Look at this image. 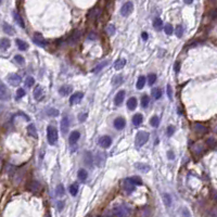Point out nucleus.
I'll use <instances>...</instances> for the list:
<instances>
[{
	"label": "nucleus",
	"mask_w": 217,
	"mask_h": 217,
	"mask_svg": "<svg viewBox=\"0 0 217 217\" xmlns=\"http://www.w3.org/2000/svg\"><path fill=\"white\" fill-rule=\"evenodd\" d=\"M112 213L117 217H129V215L132 213V210L126 205H118V206H115L112 210Z\"/></svg>",
	"instance_id": "nucleus-1"
},
{
	"label": "nucleus",
	"mask_w": 217,
	"mask_h": 217,
	"mask_svg": "<svg viewBox=\"0 0 217 217\" xmlns=\"http://www.w3.org/2000/svg\"><path fill=\"white\" fill-rule=\"evenodd\" d=\"M47 136H48V142H49L51 146H53V144L57 143L58 132L54 127H52V126H48V128H47Z\"/></svg>",
	"instance_id": "nucleus-2"
},
{
	"label": "nucleus",
	"mask_w": 217,
	"mask_h": 217,
	"mask_svg": "<svg viewBox=\"0 0 217 217\" xmlns=\"http://www.w3.org/2000/svg\"><path fill=\"white\" fill-rule=\"evenodd\" d=\"M149 140V134L146 132H139L137 135H136V141L135 144L137 148H140L142 147L144 143Z\"/></svg>",
	"instance_id": "nucleus-3"
},
{
	"label": "nucleus",
	"mask_w": 217,
	"mask_h": 217,
	"mask_svg": "<svg viewBox=\"0 0 217 217\" xmlns=\"http://www.w3.org/2000/svg\"><path fill=\"white\" fill-rule=\"evenodd\" d=\"M33 41H34L37 46L41 47V48H45V47L47 46V41L43 39V35L39 34V33H35V34H34V36H33Z\"/></svg>",
	"instance_id": "nucleus-4"
},
{
	"label": "nucleus",
	"mask_w": 217,
	"mask_h": 217,
	"mask_svg": "<svg viewBox=\"0 0 217 217\" xmlns=\"http://www.w3.org/2000/svg\"><path fill=\"white\" fill-rule=\"evenodd\" d=\"M80 37H82V32L78 31V29H75L74 32L72 33V35L70 36V38L68 40V45H75V43H77L78 40L80 39Z\"/></svg>",
	"instance_id": "nucleus-5"
},
{
	"label": "nucleus",
	"mask_w": 217,
	"mask_h": 217,
	"mask_svg": "<svg viewBox=\"0 0 217 217\" xmlns=\"http://www.w3.org/2000/svg\"><path fill=\"white\" fill-rule=\"evenodd\" d=\"M8 82H9L10 85L16 87V86H18L21 84L22 78H21V76L18 74H10V75H8Z\"/></svg>",
	"instance_id": "nucleus-6"
},
{
	"label": "nucleus",
	"mask_w": 217,
	"mask_h": 217,
	"mask_svg": "<svg viewBox=\"0 0 217 217\" xmlns=\"http://www.w3.org/2000/svg\"><path fill=\"white\" fill-rule=\"evenodd\" d=\"M132 9H134V4H132V2L128 1V2H126V4L122 7L121 14L123 15V16H128V15L132 12Z\"/></svg>",
	"instance_id": "nucleus-7"
},
{
	"label": "nucleus",
	"mask_w": 217,
	"mask_h": 217,
	"mask_svg": "<svg viewBox=\"0 0 217 217\" xmlns=\"http://www.w3.org/2000/svg\"><path fill=\"white\" fill-rule=\"evenodd\" d=\"M0 100L1 101H8V100H10V91L2 84H0Z\"/></svg>",
	"instance_id": "nucleus-8"
},
{
	"label": "nucleus",
	"mask_w": 217,
	"mask_h": 217,
	"mask_svg": "<svg viewBox=\"0 0 217 217\" xmlns=\"http://www.w3.org/2000/svg\"><path fill=\"white\" fill-rule=\"evenodd\" d=\"M33 95H34V98L35 100L37 101H39L43 98V88L40 87L39 85H37L34 89V91H33Z\"/></svg>",
	"instance_id": "nucleus-9"
},
{
	"label": "nucleus",
	"mask_w": 217,
	"mask_h": 217,
	"mask_svg": "<svg viewBox=\"0 0 217 217\" xmlns=\"http://www.w3.org/2000/svg\"><path fill=\"white\" fill-rule=\"evenodd\" d=\"M27 189L32 192H39L41 190V185L38 181H31L27 186Z\"/></svg>",
	"instance_id": "nucleus-10"
},
{
	"label": "nucleus",
	"mask_w": 217,
	"mask_h": 217,
	"mask_svg": "<svg viewBox=\"0 0 217 217\" xmlns=\"http://www.w3.org/2000/svg\"><path fill=\"white\" fill-rule=\"evenodd\" d=\"M193 128H194L196 132H198L200 135H204V134H206L207 130H208L206 126H204L203 124H200V123H196V124L193 125Z\"/></svg>",
	"instance_id": "nucleus-11"
},
{
	"label": "nucleus",
	"mask_w": 217,
	"mask_h": 217,
	"mask_svg": "<svg viewBox=\"0 0 217 217\" xmlns=\"http://www.w3.org/2000/svg\"><path fill=\"white\" fill-rule=\"evenodd\" d=\"M60 127H61V130H62L63 134H66V132H68V127H70V120H68V116H64V117L62 118Z\"/></svg>",
	"instance_id": "nucleus-12"
},
{
	"label": "nucleus",
	"mask_w": 217,
	"mask_h": 217,
	"mask_svg": "<svg viewBox=\"0 0 217 217\" xmlns=\"http://www.w3.org/2000/svg\"><path fill=\"white\" fill-rule=\"evenodd\" d=\"M99 143L102 148H109L111 146V143H112V139L109 136H103V137L100 138Z\"/></svg>",
	"instance_id": "nucleus-13"
},
{
	"label": "nucleus",
	"mask_w": 217,
	"mask_h": 217,
	"mask_svg": "<svg viewBox=\"0 0 217 217\" xmlns=\"http://www.w3.org/2000/svg\"><path fill=\"white\" fill-rule=\"evenodd\" d=\"M124 98H125V91L124 90H121V91H118L117 95L115 96V98H114V103H115V105H121L122 103H123V101H124Z\"/></svg>",
	"instance_id": "nucleus-14"
},
{
	"label": "nucleus",
	"mask_w": 217,
	"mask_h": 217,
	"mask_svg": "<svg viewBox=\"0 0 217 217\" xmlns=\"http://www.w3.org/2000/svg\"><path fill=\"white\" fill-rule=\"evenodd\" d=\"M84 98V93L83 92H76L74 93L73 96H71V98H70V103L71 104H76L78 103L79 101Z\"/></svg>",
	"instance_id": "nucleus-15"
},
{
	"label": "nucleus",
	"mask_w": 217,
	"mask_h": 217,
	"mask_svg": "<svg viewBox=\"0 0 217 217\" xmlns=\"http://www.w3.org/2000/svg\"><path fill=\"white\" fill-rule=\"evenodd\" d=\"M84 162H85L86 165H88L89 167H92L93 157L91 152H85V154H84Z\"/></svg>",
	"instance_id": "nucleus-16"
},
{
	"label": "nucleus",
	"mask_w": 217,
	"mask_h": 217,
	"mask_svg": "<svg viewBox=\"0 0 217 217\" xmlns=\"http://www.w3.org/2000/svg\"><path fill=\"white\" fill-rule=\"evenodd\" d=\"M104 162H105V154L103 152H99L96 157V164L99 167H101L104 165Z\"/></svg>",
	"instance_id": "nucleus-17"
},
{
	"label": "nucleus",
	"mask_w": 217,
	"mask_h": 217,
	"mask_svg": "<svg viewBox=\"0 0 217 217\" xmlns=\"http://www.w3.org/2000/svg\"><path fill=\"white\" fill-rule=\"evenodd\" d=\"M123 188H124V190L127 193H132V191L135 190V185H132L128 179H126V180L123 182Z\"/></svg>",
	"instance_id": "nucleus-18"
},
{
	"label": "nucleus",
	"mask_w": 217,
	"mask_h": 217,
	"mask_svg": "<svg viewBox=\"0 0 217 217\" xmlns=\"http://www.w3.org/2000/svg\"><path fill=\"white\" fill-rule=\"evenodd\" d=\"M101 14V9L100 8H93L92 10L89 12V18L90 20H96L99 18V15Z\"/></svg>",
	"instance_id": "nucleus-19"
},
{
	"label": "nucleus",
	"mask_w": 217,
	"mask_h": 217,
	"mask_svg": "<svg viewBox=\"0 0 217 217\" xmlns=\"http://www.w3.org/2000/svg\"><path fill=\"white\" fill-rule=\"evenodd\" d=\"M126 125V122H125L124 118L122 117H117L115 121H114V127L116 129H123Z\"/></svg>",
	"instance_id": "nucleus-20"
},
{
	"label": "nucleus",
	"mask_w": 217,
	"mask_h": 217,
	"mask_svg": "<svg viewBox=\"0 0 217 217\" xmlns=\"http://www.w3.org/2000/svg\"><path fill=\"white\" fill-rule=\"evenodd\" d=\"M72 90H73V89H72L71 86H62V87L59 89V93H60L61 96L65 97V96H68V95L72 92Z\"/></svg>",
	"instance_id": "nucleus-21"
},
{
	"label": "nucleus",
	"mask_w": 217,
	"mask_h": 217,
	"mask_svg": "<svg viewBox=\"0 0 217 217\" xmlns=\"http://www.w3.org/2000/svg\"><path fill=\"white\" fill-rule=\"evenodd\" d=\"M13 18H14V21L18 23V26H21L22 28H24L25 27V24H24V21H23V18H22V16L20 14H18L16 11H14L13 12Z\"/></svg>",
	"instance_id": "nucleus-22"
},
{
	"label": "nucleus",
	"mask_w": 217,
	"mask_h": 217,
	"mask_svg": "<svg viewBox=\"0 0 217 217\" xmlns=\"http://www.w3.org/2000/svg\"><path fill=\"white\" fill-rule=\"evenodd\" d=\"M27 132H28L29 136H32L33 138L37 139L38 138V135H37V130H36V127L34 124H31L27 126Z\"/></svg>",
	"instance_id": "nucleus-23"
},
{
	"label": "nucleus",
	"mask_w": 217,
	"mask_h": 217,
	"mask_svg": "<svg viewBox=\"0 0 217 217\" xmlns=\"http://www.w3.org/2000/svg\"><path fill=\"white\" fill-rule=\"evenodd\" d=\"M79 137H80V134H79L78 132H73L71 135H70V143H71V144L76 143L78 141Z\"/></svg>",
	"instance_id": "nucleus-24"
},
{
	"label": "nucleus",
	"mask_w": 217,
	"mask_h": 217,
	"mask_svg": "<svg viewBox=\"0 0 217 217\" xmlns=\"http://www.w3.org/2000/svg\"><path fill=\"white\" fill-rule=\"evenodd\" d=\"M125 64H126V60L125 59H118L117 61H115L114 68H115V70H122L125 66Z\"/></svg>",
	"instance_id": "nucleus-25"
},
{
	"label": "nucleus",
	"mask_w": 217,
	"mask_h": 217,
	"mask_svg": "<svg viewBox=\"0 0 217 217\" xmlns=\"http://www.w3.org/2000/svg\"><path fill=\"white\" fill-rule=\"evenodd\" d=\"M10 47V40L8 38H1L0 39V49L7 50Z\"/></svg>",
	"instance_id": "nucleus-26"
},
{
	"label": "nucleus",
	"mask_w": 217,
	"mask_h": 217,
	"mask_svg": "<svg viewBox=\"0 0 217 217\" xmlns=\"http://www.w3.org/2000/svg\"><path fill=\"white\" fill-rule=\"evenodd\" d=\"M142 121H143V117L141 114H136V115H134V117H132V123H134L135 126H139V125L142 123Z\"/></svg>",
	"instance_id": "nucleus-27"
},
{
	"label": "nucleus",
	"mask_w": 217,
	"mask_h": 217,
	"mask_svg": "<svg viewBox=\"0 0 217 217\" xmlns=\"http://www.w3.org/2000/svg\"><path fill=\"white\" fill-rule=\"evenodd\" d=\"M127 107L129 110H135L137 107V99L136 98H130V99L127 101Z\"/></svg>",
	"instance_id": "nucleus-28"
},
{
	"label": "nucleus",
	"mask_w": 217,
	"mask_h": 217,
	"mask_svg": "<svg viewBox=\"0 0 217 217\" xmlns=\"http://www.w3.org/2000/svg\"><path fill=\"white\" fill-rule=\"evenodd\" d=\"M15 43H16V46H18V48L21 50V51H24V50H26L28 48V45L26 43H24V41L21 39H16L15 40Z\"/></svg>",
	"instance_id": "nucleus-29"
},
{
	"label": "nucleus",
	"mask_w": 217,
	"mask_h": 217,
	"mask_svg": "<svg viewBox=\"0 0 217 217\" xmlns=\"http://www.w3.org/2000/svg\"><path fill=\"white\" fill-rule=\"evenodd\" d=\"M4 32L6 33V34H8V35H13V34H14V29H13V27H12L11 25H9L8 23H4Z\"/></svg>",
	"instance_id": "nucleus-30"
},
{
	"label": "nucleus",
	"mask_w": 217,
	"mask_h": 217,
	"mask_svg": "<svg viewBox=\"0 0 217 217\" xmlns=\"http://www.w3.org/2000/svg\"><path fill=\"white\" fill-rule=\"evenodd\" d=\"M144 84H146V77H144V76H140L138 78V80H137L136 87H137V89H142Z\"/></svg>",
	"instance_id": "nucleus-31"
},
{
	"label": "nucleus",
	"mask_w": 217,
	"mask_h": 217,
	"mask_svg": "<svg viewBox=\"0 0 217 217\" xmlns=\"http://www.w3.org/2000/svg\"><path fill=\"white\" fill-rule=\"evenodd\" d=\"M153 26H154V28L157 29V31H161L162 29V26H163V22H162V20L159 18H157L155 20H154V22H153Z\"/></svg>",
	"instance_id": "nucleus-32"
},
{
	"label": "nucleus",
	"mask_w": 217,
	"mask_h": 217,
	"mask_svg": "<svg viewBox=\"0 0 217 217\" xmlns=\"http://www.w3.org/2000/svg\"><path fill=\"white\" fill-rule=\"evenodd\" d=\"M129 181L132 182V185H139L141 186L142 185V180L140 179L139 177H137V176H134V177H130V178H127Z\"/></svg>",
	"instance_id": "nucleus-33"
},
{
	"label": "nucleus",
	"mask_w": 217,
	"mask_h": 217,
	"mask_svg": "<svg viewBox=\"0 0 217 217\" xmlns=\"http://www.w3.org/2000/svg\"><path fill=\"white\" fill-rule=\"evenodd\" d=\"M136 168L139 169V171H141L142 173H146V171H148L150 169V167L147 165V164H141V163L136 164Z\"/></svg>",
	"instance_id": "nucleus-34"
},
{
	"label": "nucleus",
	"mask_w": 217,
	"mask_h": 217,
	"mask_svg": "<svg viewBox=\"0 0 217 217\" xmlns=\"http://www.w3.org/2000/svg\"><path fill=\"white\" fill-rule=\"evenodd\" d=\"M122 83H123V76H122V75H117V76H115V77L113 78V80H112V84H113L114 86L121 85Z\"/></svg>",
	"instance_id": "nucleus-35"
},
{
	"label": "nucleus",
	"mask_w": 217,
	"mask_h": 217,
	"mask_svg": "<svg viewBox=\"0 0 217 217\" xmlns=\"http://www.w3.org/2000/svg\"><path fill=\"white\" fill-rule=\"evenodd\" d=\"M70 192H71L72 196H76L77 192H78V185L77 184H73V185L70 186Z\"/></svg>",
	"instance_id": "nucleus-36"
},
{
	"label": "nucleus",
	"mask_w": 217,
	"mask_h": 217,
	"mask_svg": "<svg viewBox=\"0 0 217 217\" xmlns=\"http://www.w3.org/2000/svg\"><path fill=\"white\" fill-rule=\"evenodd\" d=\"M152 96L155 98V99H160L162 97V90L160 88H154L152 89Z\"/></svg>",
	"instance_id": "nucleus-37"
},
{
	"label": "nucleus",
	"mask_w": 217,
	"mask_h": 217,
	"mask_svg": "<svg viewBox=\"0 0 217 217\" xmlns=\"http://www.w3.org/2000/svg\"><path fill=\"white\" fill-rule=\"evenodd\" d=\"M163 199H164V204H165L166 206H171V196L167 194V193H165V194H163Z\"/></svg>",
	"instance_id": "nucleus-38"
},
{
	"label": "nucleus",
	"mask_w": 217,
	"mask_h": 217,
	"mask_svg": "<svg viewBox=\"0 0 217 217\" xmlns=\"http://www.w3.org/2000/svg\"><path fill=\"white\" fill-rule=\"evenodd\" d=\"M77 176H78V178L80 179V180H86V179H87V176H88V174H87V171H86L85 169H79Z\"/></svg>",
	"instance_id": "nucleus-39"
},
{
	"label": "nucleus",
	"mask_w": 217,
	"mask_h": 217,
	"mask_svg": "<svg viewBox=\"0 0 217 217\" xmlns=\"http://www.w3.org/2000/svg\"><path fill=\"white\" fill-rule=\"evenodd\" d=\"M34 84H35V79L33 78V77H31V76L25 79V87H28V88H31V87H33V86H34Z\"/></svg>",
	"instance_id": "nucleus-40"
},
{
	"label": "nucleus",
	"mask_w": 217,
	"mask_h": 217,
	"mask_svg": "<svg viewBox=\"0 0 217 217\" xmlns=\"http://www.w3.org/2000/svg\"><path fill=\"white\" fill-rule=\"evenodd\" d=\"M107 64H109V62H107V61H105V62H102L101 64H99L98 66H96V68H93V73H99V72L101 71V70H102L104 66H107Z\"/></svg>",
	"instance_id": "nucleus-41"
},
{
	"label": "nucleus",
	"mask_w": 217,
	"mask_h": 217,
	"mask_svg": "<svg viewBox=\"0 0 217 217\" xmlns=\"http://www.w3.org/2000/svg\"><path fill=\"white\" fill-rule=\"evenodd\" d=\"M150 124H151V126H153V127H157L159 124H160V118L157 117V116H153V117L150 120Z\"/></svg>",
	"instance_id": "nucleus-42"
},
{
	"label": "nucleus",
	"mask_w": 217,
	"mask_h": 217,
	"mask_svg": "<svg viewBox=\"0 0 217 217\" xmlns=\"http://www.w3.org/2000/svg\"><path fill=\"white\" fill-rule=\"evenodd\" d=\"M149 102H150V99L148 96H142L141 98V107H147L149 105Z\"/></svg>",
	"instance_id": "nucleus-43"
},
{
	"label": "nucleus",
	"mask_w": 217,
	"mask_h": 217,
	"mask_svg": "<svg viewBox=\"0 0 217 217\" xmlns=\"http://www.w3.org/2000/svg\"><path fill=\"white\" fill-rule=\"evenodd\" d=\"M155 82H157V75L150 74L149 76H148V84H149L150 86H152Z\"/></svg>",
	"instance_id": "nucleus-44"
},
{
	"label": "nucleus",
	"mask_w": 217,
	"mask_h": 217,
	"mask_svg": "<svg viewBox=\"0 0 217 217\" xmlns=\"http://www.w3.org/2000/svg\"><path fill=\"white\" fill-rule=\"evenodd\" d=\"M57 196H64V187H63V185H59L57 187Z\"/></svg>",
	"instance_id": "nucleus-45"
},
{
	"label": "nucleus",
	"mask_w": 217,
	"mask_h": 217,
	"mask_svg": "<svg viewBox=\"0 0 217 217\" xmlns=\"http://www.w3.org/2000/svg\"><path fill=\"white\" fill-rule=\"evenodd\" d=\"M14 61L15 62H16V63H18V64H20V65H23L24 64V58L22 57V55H20V54H16V55H15L14 57Z\"/></svg>",
	"instance_id": "nucleus-46"
},
{
	"label": "nucleus",
	"mask_w": 217,
	"mask_h": 217,
	"mask_svg": "<svg viewBox=\"0 0 217 217\" xmlns=\"http://www.w3.org/2000/svg\"><path fill=\"white\" fill-rule=\"evenodd\" d=\"M107 35H114V33H115V27H114V25H107Z\"/></svg>",
	"instance_id": "nucleus-47"
},
{
	"label": "nucleus",
	"mask_w": 217,
	"mask_h": 217,
	"mask_svg": "<svg viewBox=\"0 0 217 217\" xmlns=\"http://www.w3.org/2000/svg\"><path fill=\"white\" fill-rule=\"evenodd\" d=\"M182 34H184V27H182L181 25H178L177 27H176V35H177V37H181Z\"/></svg>",
	"instance_id": "nucleus-48"
},
{
	"label": "nucleus",
	"mask_w": 217,
	"mask_h": 217,
	"mask_svg": "<svg viewBox=\"0 0 217 217\" xmlns=\"http://www.w3.org/2000/svg\"><path fill=\"white\" fill-rule=\"evenodd\" d=\"M165 33L167 34V35H171L173 34V32H174V28H173V26H171V24H166L165 25Z\"/></svg>",
	"instance_id": "nucleus-49"
},
{
	"label": "nucleus",
	"mask_w": 217,
	"mask_h": 217,
	"mask_svg": "<svg viewBox=\"0 0 217 217\" xmlns=\"http://www.w3.org/2000/svg\"><path fill=\"white\" fill-rule=\"evenodd\" d=\"M25 96V91L23 88H18V91H16V99H21Z\"/></svg>",
	"instance_id": "nucleus-50"
},
{
	"label": "nucleus",
	"mask_w": 217,
	"mask_h": 217,
	"mask_svg": "<svg viewBox=\"0 0 217 217\" xmlns=\"http://www.w3.org/2000/svg\"><path fill=\"white\" fill-rule=\"evenodd\" d=\"M48 115L49 116H58L59 115V111L55 109H49L48 110Z\"/></svg>",
	"instance_id": "nucleus-51"
},
{
	"label": "nucleus",
	"mask_w": 217,
	"mask_h": 217,
	"mask_svg": "<svg viewBox=\"0 0 217 217\" xmlns=\"http://www.w3.org/2000/svg\"><path fill=\"white\" fill-rule=\"evenodd\" d=\"M174 132H175V127H174V126H168V127H167V132H166V134H167L168 137H171V136H173Z\"/></svg>",
	"instance_id": "nucleus-52"
},
{
	"label": "nucleus",
	"mask_w": 217,
	"mask_h": 217,
	"mask_svg": "<svg viewBox=\"0 0 217 217\" xmlns=\"http://www.w3.org/2000/svg\"><path fill=\"white\" fill-rule=\"evenodd\" d=\"M97 37H98V36H97V33L90 32V33H89V35H88V39L95 40V39H97Z\"/></svg>",
	"instance_id": "nucleus-53"
},
{
	"label": "nucleus",
	"mask_w": 217,
	"mask_h": 217,
	"mask_svg": "<svg viewBox=\"0 0 217 217\" xmlns=\"http://www.w3.org/2000/svg\"><path fill=\"white\" fill-rule=\"evenodd\" d=\"M206 143H207V144H208L210 147H214V146H215V139H214V138H210V139H208V140L206 141Z\"/></svg>",
	"instance_id": "nucleus-54"
},
{
	"label": "nucleus",
	"mask_w": 217,
	"mask_h": 217,
	"mask_svg": "<svg viewBox=\"0 0 217 217\" xmlns=\"http://www.w3.org/2000/svg\"><path fill=\"white\" fill-rule=\"evenodd\" d=\"M167 95H168V98L171 99L173 98V92H171V87L169 85H167Z\"/></svg>",
	"instance_id": "nucleus-55"
},
{
	"label": "nucleus",
	"mask_w": 217,
	"mask_h": 217,
	"mask_svg": "<svg viewBox=\"0 0 217 217\" xmlns=\"http://www.w3.org/2000/svg\"><path fill=\"white\" fill-rule=\"evenodd\" d=\"M167 157L169 160H174L175 159V154L173 153V151H168L167 152Z\"/></svg>",
	"instance_id": "nucleus-56"
},
{
	"label": "nucleus",
	"mask_w": 217,
	"mask_h": 217,
	"mask_svg": "<svg viewBox=\"0 0 217 217\" xmlns=\"http://www.w3.org/2000/svg\"><path fill=\"white\" fill-rule=\"evenodd\" d=\"M180 70V62H176V64H175V72L178 73Z\"/></svg>",
	"instance_id": "nucleus-57"
},
{
	"label": "nucleus",
	"mask_w": 217,
	"mask_h": 217,
	"mask_svg": "<svg viewBox=\"0 0 217 217\" xmlns=\"http://www.w3.org/2000/svg\"><path fill=\"white\" fill-rule=\"evenodd\" d=\"M141 37H142V39H143V40H147V39H148V37H149V36H148V34H147L146 32H143L142 34H141Z\"/></svg>",
	"instance_id": "nucleus-58"
},
{
	"label": "nucleus",
	"mask_w": 217,
	"mask_h": 217,
	"mask_svg": "<svg viewBox=\"0 0 217 217\" xmlns=\"http://www.w3.org/2000/svg\"><path fill=\"white\" fill-rule=\"evenodd\" d=\"M86 117H87V113H84V114L82 115V116H79V120H80L82 122H84V121H85V118H86Z\"/></svg>",
	"instance_id": "nucleus-59"
},
{
	"label": "nucleus",
	"mask_w": 217,
	"mask_h": 217,
	"mask_svg": "<svg viewBox=\"0 0 217 217\" xmlns=\"http://www.w3.org/2000/svg\"><path fill=\"white\" fill-rule=\"evenodd\" d=\"M58 206H59V211L62 210V207H63V203H60L59 202V204H58Z\"/></svg>",
	"instance_id": "nucleus-60"
},
{
	"label": "nucleus",
	"mask_w": 217,
	"mask_h": 217,
	"mask_svg": "<svg viewBox=\"0 0 217 217\" xmlns=\"http://www.w3.org/2000/svg\"><path fill=\"white\" fill-rule=\"evenodd\" d=\"M216 13H217V11H216V10H214L213 14H212V18H216Z\"/></svg>",
	"instance_id": "nucleus-61"
},
{
	"label": "nucleus",
	"mask_w": 217,
	"mask_h": 217,
	"mask_svg": "<svg viewBox=\"0 0 217 217\" xmlns=\"http://www.w3.org/2000/svg\"><path fill=\"white\" fill-rule=\"evenodd\" d=\"M185 216L186 217H189V213L187 212V211H185Z\"/></svg>",
	"instance_id": "nucleus-62"
}]
</instances>
